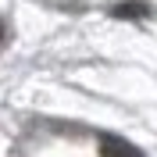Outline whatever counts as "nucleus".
Returning a JSON list of instances; mask_svg holds the SVG:
<instances>
[{
	"instance_id": "obj_2",
	"label": "nucleus",
	"mask_w": 157,
	"mask_h": 157,
	"mask_svg": "<svg viewBox=\"0 0 157 157\" xmlns=\"http://www.w3.org/2000/svg\"><path fill=\"white\" fill-rule=\"evenodd\" d=\"M147 4H139V0H128V4H118L114 7V14L118 18H143V14H147Z\"/></svg>"
},
{
	"instance_id": "obj_1",
	"label": "nucleus",
	"mask_w": 157,
	"mask_h": 157,
	"mask_svg": "<svg viewBox=\"0 0 157 157\" xmlns=\"http://www.w3.org/2000/svg\"><path fill=\"white\" fill-rule=\"evenodd\" d=\"M100 157H143L128 139H121V136H107L104 143H100Z\"/></svg>"
}]
</instances>
